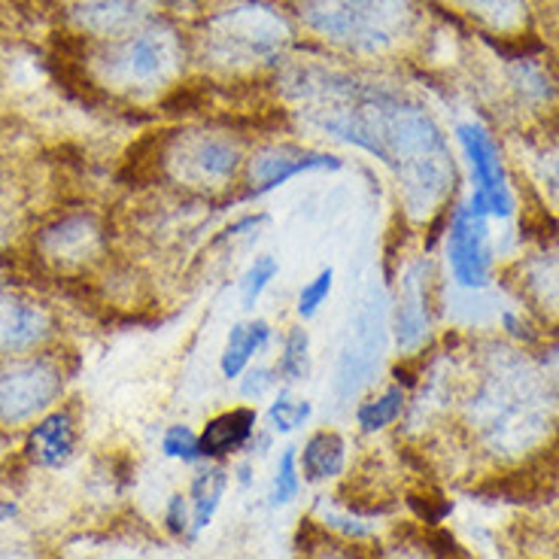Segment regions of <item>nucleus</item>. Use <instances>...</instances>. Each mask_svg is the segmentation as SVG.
<instances>
[{"instance_id":"nucleus-25","label":"nucleus","mask_w":559,"mask_h":559,"mask_svg":"<svg viewBox=\"0 0 559 559\" xmlns=\"http://www.w3.org/2000/svg\"><path fill=\"white\" fill-rule=\"evenodd\" d=\"M162 453L170 456V460L186 462V465H192V462L204 460V453H201V435H195L189 426H170L168 432L162 435Z\"/></svg>"},{"instance_id":"nucleus-11","label":"nucleus","mask_w":559,"mask_h":559,"mask_svg":"<svg viewBox=\"0 0 559 559\" xmlns=\"http://www.w3.org/2000/svg\"><path fill=\"white\" fill-rule=\"evenodd\" d=\"M255 426H259V414L252 407H231V411L216 414L201 432L204 460H223V456H231L240 448H247L255 435Z\"/></svg>"},{"instance_id":"nucleus-20","label":"nucleus","mask_w":559,"mask_h":559,"mask_svg":"<svg viewBox=\"0 0 559 559\" xmlns=\"http://www.w3.org/2000/svg\"><path fill=\"white\" fill-rule=\"evenodd\" d=\"M277 374L286 383H298V380H308L310 374V337L305 329H289L283 337V349H280L277 359Z\"/></svg>"},{"instance_id":"nucleus-12","label":"nucleus","mask_w":559,"mask_h":559,"mask_svg":"<svg viewBox=\"0 0 559 559\" xmlns=\"http://www.w3.org/2000/svg\"><path fill=\"white\" fill-rule=\"evenodd\" d=\"M426 332H429L426 280H423V265H414L402 280V293L395 305V341L402 349H414L423 344Z\"/></svg>"},{"instance_id":"nucleus-1","label":"nucleus","mask_w":559,"mask_h":559,"mask_svg":"<svg viewBox=\"0 0 559 559\" xmlns=\"http://www.w3.org/2000/svg\"><path fill=\"white\" fill-rule=\"evenodd\" d=\"M289 85L310 126L362 146L395 170L414 216L429 213L453 186L444 138L419 107L325 70H298Z\"/></svg>"},{"instance_id":"nucleus-24","label":"nucleus","mask_w":559,"mask_h":559,"mask_svg":"<svg viewBox=\"0 0 559 559\" xmlns=\"http://www.w3.org/2000/svg\"><path fill=\"white\" fill-rule=\"evenodd\" d=\"M335 289V271L332 267H322L320 274L313 280H308L305 286H301V293H298V317L301 320H310V317H317L320 308L329 301V295Z\"/></svg>"},{"instance_id":"nucleus-14","label":"nucleus","mask_w":559,"mask_h":559,"mask_svg":"<svg viewBox=\"0 0 559 559\" xmlns=\"http://www.w3.org/2000/svg\"><path fill=\"white\" fill-rule=\"evenodd\" d=\"M43 250L58 262H80L100 247V228L88 216H70L43 235Z\"/></svg>"},{"instance_id":"nucleus-19","label":"nucleus","mask_w":559,"mask_h":559,"mask_svg":"<svg viewBox=\"0 0 559 559\" xmlns=\"http://www.w3.org/2000/svg\"><path fill=\"white\" fill-rule=\"evenodd\" d=\"M402 414H405V390L402 386H390V390L365 399L362 405L356 407V423H359L362 432L374 435L392 426Z\"/></svg>"},{"instance_id":"nucleus-9","label":"nucleus","mask_w":559,"mask_h":559,"mask_svg":"<svg viewBox=\"0 0 559 559\" xmlns=\"http://www.w3.org/2000/svg\"><path fill=\"white\" fill-rule=\"evenodd\" d=\"M450 265L462 286H484L487 283L489 250H487V225L484 219L465 210L456 216L450 231Z\"/></svg>"},{"instance_id":"nucleus-3","label":"nucleus","mask_w":559,"mask_h":559,"mask_svg":"<svg viewBox=\"0 0 559 559\" xmlns=\"http://www.w3.org/2000/svg\"><path fill=\"white\" fill-rule=\"evenodd\" d=\"M383 349H386V305H383V293L378 286H371L353 313L341 353H337L332 390L341 405L374 383Z\"/></svg>"},{"instance_id":"nucleus-23","label":"nucleus","mask_w":559,"mask_h":559,"mask_svg":"<svg viewBox=\"0 0 559 559\" xmlns=\"http://www.w3.org/2000/svg\"><path fill=\"white\" fill-rule=\"evenodd\" d=\"M277 271L280 265L274 255H255V262L240 277V305L243 308H255V301L271 286V280L277 277Z\"/></svg>"},{"instance_id":"nucleus-10","label":"nucleus","mask_w":559,"mask_h":559,"mask_svg":"<svg viewBox=\"0 0 559 559\" xmlns=\"http://www.w3.org/2000/svg\"><path fill=\"white\" fill-rule=\"evenodd\" d=\"M49 313L22 295L0 293V353H22L49 335Z\"/></svg>"},{"instance_id":"nucleus-5","label":"nucleus","mask_w":559,"mask_h":559,"mask_svg":"<svg viewBox=\"0 0 559 559\" xmlns=\"http://www.w3.org/2000/svg\"><path fill=\"white\" fill-rule=\"evenodd\" d=\"M238 165V146L219 134H182L165 153V168L170 170V177L198 192L225 189L235 180Z\"/></svg>"},{"instance_id":"nucleus-8","label":"nucleus","mask_w":559,"mask_h":559,"mask_svg":"<svg viewBox=\"0 0 559 559\" xmlns=\"http://www.w3.org/2000/svg\"><path fill=\"white\" fill-rule=\"evenodd\" d=\"M341 158L329 153H310L301 146H267L262 153L252 155L250 162V195H265L283 182L295 180L310 170H337Z\"/></svg>"},{"instance_id":"nucleus-30","label":"nucleus","mask_w":559,"mask_h":559,"mask_svg":"<svg viewBox=\"0 0 559 559\" xmlns=\"http://www.w3.org/2000/svg\"><path fill=\"white\" fill-rule=\"evenodd\" d=\"M313 559H368V557H365V554H359V550H349V547L325 545V550H317V557Z\"/></svg>"},{"instance_id":"nucleus-29","label":"nucleus","mask_w":559,"mask_h":559,"mask_svg":"<svg viewBox=\"0 0 559 559\" xmlns=\"http://www.w3.org/2000/svg\"><path fill=\"white\" fill-rule=\"evenodd\" d=\"M165 526H168L170 535H192V518H189V499L186 496H170L168 508H165Z\"/></svg>"},{"instance_id":"nucleus-2","label":"nucleus","mask_w":559,"mask_h":559,"mask_svg":"<svg viewBox=\"0 0 559 559\" xmlns=\"http://www.w3.org/2000/svg\"><path fill=\"white\" fill-rule=\"evenodd\" d=\"M310 28L356 52H380L399 40L411 22L407 0H301Z\"/></svg>"},{"instance_id":"nucleus-4","label":"nucleus","mask_w":559,"mask_h":559,"mask_svg":"<svg viewBox=\"0 0 559 559\" xmlns=\"http://www.w3.org/2000/svg\"><path fill=\"white\" fill-rule=\"evenodd\" d=\"M289 31L283 19L265 7H235L219 19H213L207 28V52L219 64L231 68H250V64H265L283 49Z\"/></svg>"},{"instance_id":"nucleus-22","label":"nucleus","mask_w":559,"mask_h":559,"mask_svg":"<svg viewBox=\"0 0 559 559\" xmlns=\"http://www.w3.org/2000/svg\"><path fill=\"white\" fill-rule=\"evenodd\" d=\"M313 414V405L308 399H295V395H277L267 407V423L280 435L295 432L298 426H305Z\"/></svg>"},{"instance_id":"nucleus-21","label":"nucleus","mask_w":559,"mask_h":559,"mask_svg":"<svg viewBox=\"0 0 559 559\" xmlns=\"http://www.w3.org/2000/svg\"><path fill=\"white\" fill-rule=\"evenodd\" d=\"M301 492V465H298V450L286 448L280 453L277 472H274V484H271V504L274 508H283L293 499H298Z\"/></svg>"},{"instance_id":"nucleus-28","label":"nucleus","mask_w":559,"mask_h":559,"mask_svg":"<svg viewBox=\"0 0 559 559\" xmlns=\"http://www.w3.org/2000/svg\"><path fill=\"white\" fill-rule=\"evenodd\" d=\"M277 368H247L243 380H240V395L250 399V402H259V399H265L267 392L277 386Z\"/></svg>"},{"instance_id":"nucleus-26","label":"nucleus","mask_w":559,"mask_h":559,"mask_svg":"<svg viewBox=\"0 0 559 559\" xmlns=\"http://www.w3.org/2000/svg\"><path fill=\"white\" fill-rule=\"evenodd\" d=\"M320 520L325 530H332L335 535H341L344 542H353V545L374 538V530H371L359 514H353V511H329V508H325Z\"/></svg>"},{"instance_id":"nucleus-27","label":"nucleus","mask_w":559,"mask_h":559,"mask_svg":"<svg viewBox=\"0 0 559 559\" xmlns=\"http://www.w3.org/2000/svg\"><path fill=\"white\" fill-rule=\"evenodd\" d=\"M462 3L489 19L492 25H511L520 15V0H462Z\"/></svg>"},{"instance_id":"nucleus-17","label":"nucleus","mask_w":559,"mask_h":559,"mask_svg":"<svg viewBox=\"0 0 559 559\" xmlns=\"http://www.w3.org/2000/svg\"><path fill=\"white\" fill-rule=\"evenodd\" d=\"M228 489V472L223 465H204L198 468L189 484V504H192V535L204 532L216 518Z\"/></svg>"},{"instance_id":"nucleus-7","label":"nucleus","mask_w":559,"mask_h":559,"mask_svg":"<svg viewBox=\"0 0 559 559\" xmlns=\"http://www.w3.org/2000/svg\"><path fill=\"white\" fill-rule=\"evenodd\" d=\"M61 392V371L43 359H19L0 368V419L25 423L52 405Z\"/></svg>"},{"instance_id":"nucleus-6","label":"nucleus","mask_w":559,"mask_h":559,"mask_svg":"<svg viewBox=\"0 0 559 559\" xmlns=\"http://www.w3.org/2000/svg\"><path fill=\"white\" fill-rule=\"evenodd\" d=\"M180 68V43L170 31H143L128 37L107 58V80L126 88H155Z\"/></svg>"},{"instance_id":"nucleus-18","label":"nucleus","mask_w":559,"mask_h":559,"mask_svg":"<svg viewBox=\"0 0 559 559\" xmlns=\"http://www.w3.org/2000/svg\"><path fill=\"white\" fill-rule=\"evenodd\" d=\"M76 19L92 34L116 37V34H126L138 25L140 7L134 0H95V3H85Z\"/></svg>"},{"instance_id":"nucleus-15","label":"nucleus","mask_w":559,"mask_h":559,"mask_svg":"<svg viewBox=\"0 0 559 559\" xmlns=\"http://www.w3.org/2000/svg\"><path fill=\"white\" fill-rule=\"evenodd\" d=\"M76 448V429L70 414H52L43 423L34 426V432L28 438V456L43 468H56L61 462H68Z\"/></svg>"},{"instance_id":"nucleus-16","label":"nucleus","mask_w":559,"mask_h":559,"mask_svg":"<svg viewBox=\"0 0 559 559\" xmlns=\"http://www.w3.org/2000/svg\"><path fill=\"white\" fill-rule=\"evenodd\" d=\"M271 344V325L265 320H250L231 325V332L225 337L223 356H219V371L223 378H240L250 362Z\"/></svg>"},{"instance_id":"nucleus-13","label":"nucleus","mask_w":559,"mask_h":559,"mask_svg":"<svg viewBox=\"0 0 559 559\" xmlns=\"http://www.w3.org/2000/svg\"><path fill=\"white\" fill-rule=\"evenodd\" d=\"M301 475L310 484H322V480H335L344 475L347 468V441L344 435L335 429H320L305 441V450L298 456Z\"/></svg>"}]
</instances>
